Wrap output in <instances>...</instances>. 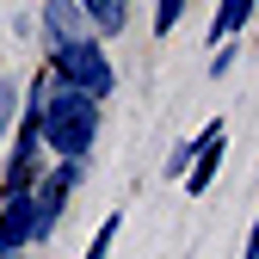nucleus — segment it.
<instances>
[{
	"label": "nucleus",
	"instance_id": "nucleus-1",
	"mask_svg": "<svg viewBox=\"0 0 259 259\" xmlns=\"http://www.w3.org/2000/svg\"><path fill=\"white\" fill-rule=\"evenodd\" d=\"M99 123H105V99L74 93V87H50L44 105H37V136H44V148L56 160H87L93 142H99Z\"/></svg>",
	"mask_w": 259,
	"mask_h": 259
},
{
	"label": "nucleus",
	"instance_id": "nucleus-2",
	"mask_svg": "<svg viewBox=\"0 0 259 259\" xmlns=\"http://www.w3.org/2000/svg\"><path fill=\"white\" fill-rule=\"evenodd\" d=\"M50 87H74V93H93V99H111L117 87V68L105 56V37H80L68 50H50Z\"/></svg>",
	"mask_w": 259,
	"mask_h": 259
},
{
	"label": "nucleus",
	"instance_id": "nucleus-3",
	"mask_svg": "<svg viewBox=\"0 0 259 259\" xmlns=\"http://www.w3.org/2000/svg\"><path fill=\"white\" fill-rule=\"evenodd\" d=\"M87 179V160H56V167H44V179L31 185V216H37V241L56 235L62 222V204H68V191Z\"/></svg>",
	"mask_w": 259,
	"mask_h": 259
},
{
	"label": "nucleus",
	"instance_id": "nucleus-4",
	"mask_svg": "<svg viewBox=\"0 0 259 259\" xmlns=\"http://www.w3.org/2000/svg\"><path fill=\"white\" fill-rule=\"evenodd\" d=\"M37 31H44L50 50H68V44H80V37H99L93 19L80 13V0H44V7H37Z\"/></svg>",
	"mask_w": 259,
	"mask_h": 259
},
{
	"label": "nucleus",
	"instance_id": "nucleus-5",
	"mask_svg": "<svg viewBox=\"0 0 259 259\" xmlns=\"http://www.w3.org/2000/svg\"><path fill=\"white\" fill-rule=\"evenodd\" d=\"M222 154H229V123H222V117H210V123H204V148H198V160L185 167V191H191V198H204V191L216 185Z\"/></svg>",
	"mask_w": 259,
	"mask_h": 259
},
{
	"label": "nucleus",
	"instance_id": "nucleus-6",
	"mask_svg": "<svg viewBox=\"0 0 259 259\" xmlns=\"http://www.w3.org/2000/svg\"><path fill=\"white\" fill-rule=\"evenodd\" d=\"M37 247V216H31V191L0 198V253H25Z\"/></svg>",
	"mask_w": 259,
	"mask_h": 259
},
{
	"label": "nucleus",
	"instance_id": "nucleus-7",
	"mask_svg": "<svg viewBox=\"0 0 259 259\" xmlns=\"http://www.w3.org/2000/svg\"><path fill=\"white\" fill-rule=\"evenodd\" d=\"M259 0H216V19H210V44H235V31L253 19Z\"/></svg>",
	"mask_w": 259,
	"mask_h": 259
},
{
	"label": "nucleus",
	"instance_id": "nucleus-8",
	"mask_svg": "<svg viewBox=\"0 0 259 259\" xmlns=\"http://www.w3.org/2000/svg\"><path fill=\"white\" fill-rule=\"evenodd\" d=\"M80 13L93 19L99 37H117V31L130 25V0H80Z\"/></svg>",
	"mask_w": 259,
	"mask_h": 259
},
{
	"label": "nucleus",
	"instance_id": "nucleus-9",
	"mask_svg": "<svg viewBox=\"0 0 259 259\" xmlns=\"http://www.w3.org/2000/svg\"><path fill=\"white\" fill-rule=\"evenodd\" d=\"M117 229H123V216H105L99 229H93V247H87L80 259H105V253H111V241H117Z\"/></svg>",
	"mask_w": 259,
	"mask_h": 259
},
{
	"label": "nucleus",
	"instance_id": "nucleus-10",
	"mask_svg": "<svg viewBox=\"0 0 259 259\" xmlns=\"http://www.w3.org/2000/svg\"><path fill=\"white\" fill-rule=\"evenodd\" d=\"M179 13H185V0H154V31H160V37L179 25Z\"/></svg>",
	"mask_w": 259,
	"mask_h": 259
},
{
	"label": "nucleus",
	"instance_id": "nucleus-11",
	"mask_svg": "<svg viewBox=\"0 0 259 259\" xmlns=\"http://www.w3.org/2000/svg\"><path fill=\"white\" fill-rule=\"evenodd\" d=\"M229 68H235V44H216V56H210V74H216V80H229Z\"/></svg>",
	"mask_w": 259,
	"mask_h": 259
},
{
	"label": "nucleus",
	"instance_id": "nucleus-12",
	"mask_svg": "<svg viewBox=\"0 0 259 259\" xmlns=\"http://www.w3.org/2000/svg\"><path fill=\"white\" fill-rule=\"evenodd\" d=\"M241 259H259V216H253V229H247V247H241Z\"/></svg>",
	"mask_w": 259,
	"mask_h": 259
},
{
	"label": "nucleus",
	"instance_id": "nucleus-13",
	"mask_svg": "<svg viewBox=\"0 0 259 259\" xmlns=\"http://www.w3.org/2000/svg\"><path fill=\"white\" fill-rule=\"evenodd\" d=\"M7 130H13V111L0 105V148H7Z\"/></svg>",
	"mask_w": 259,
	"mask_h": 259
},
{
	"label": "nucleus",
	"instance_id": "nucleus-14",
	"mask_svg": "<svg viewBox=\"0 0 259 259\" xmlns=\"http://www.w3.org/2000/svg\"><path fill=\"white\" fill-rule=\"evenodd\" d=\"M0 259H25V253H0Z\"/></svg>",
	"mask_w": 259,
	"mask_h": 259
}]
</instances>
